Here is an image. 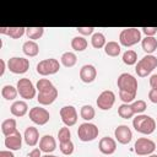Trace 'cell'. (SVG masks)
<instances>
[{
  "instance_id": "obj_1",
  "label": "cell",
  "mask_w": 157,
  "mask_h": 157,
  "mask_svg": "<svg viewBox=\"0 0 157 157\" xmlns=\"http://www.w3.org/2000/svg\"><path fill=\"white\" fill-rule=\"evenodd\" d=\"M132 126L137 132L144 134V135H150L156 129V121L150 115L137 114L132 120Z\"/></svg>"
},
{
  "instance_id": "obj_2",
  "label": "cell",
  "mask_w": 157,
  "mask_h": 157,
  "mask_svg": "<svg viewBox=\"0 0 157 157\" xmlns=\"http://www.w3.org/2000/svg\"><path fill=\"white\" fill-rule=\"evenodd\" d=\"M117 85L120 93L136 94L137 92V80L129 72H123L117 80Z\"/></svg>"
},
{
  "instance_id": "obj_3",
  "label": "cell",
  "mask_w": 157,
  "mask_h": 157,
  "mask_svg": "<svg viewBox=\"0 0 157 157\" xmlns=\"http://www.w3.org/2000/svg\"><path fill=\"white\" fill-rule=\"evenodd\" d=\"M157 67V58L152 54H147L145 55L142 59H140L136 64L135 71L137 74V76L140 77H146L147 75H150L155 69Z\"/></svg>"
},
{
  "instance_id": "obj_4",
  "label": "cell",
  "mask_w": 157,
  "mask_h": 157,
  "mask_svg": "<svg viewBox=\"0 0 157 157\" xmlns=\"http://www.w3.org/2000/svg\"><path fill=\"white\" fill-rule=\"evenodd\" d=\"M141 40V31L131 27V28H124L119 34V42L124 47H132L137 44Z\"/></svg>"
},
{
  "instance_id": "obj_5",
  "label": "cell",
  "mask_w": 157,
  "mask_h": 157,
  "mask_svg": "<svg viewBox=\"0 0 157 157\" xmlns=\"http://www.w3.org/2000/svg\"><path fill=\"white\" fill-rule=\"evenodd\" d=\"M98 134H99V130H98L97 125H94L93 123H90V121L82 123L77 129V136L83 142L93 141L98 136Z\"/></svg>"
},
{
  "instance_id": "obj_6",
  "label": "cell",
  "mask_w": 157,
  "mask_h": 157,
  "mask_svg": "<svg viewBox=\"0 0 157 157\" xmlns=\"http://www.w3.org/2000/svg\"><path fill=\"white\" fill-rule=\"evenodd\" d=\"M60 69V64L56 59L54 58H49V59H44L40 60L37 64V72L42 76H48V75H54L59 71Z\"/></svg>"
},
{
  "instance_id": "obj_7",
  "label": "cell",
  "mask_w": 157,
  "mask_h": 157,
  "mask_svg": "<svg viewBox=\"0 0 157 157\" xmlns=\"http://www.w3.org/2000/svg\"><path fill=\"white\" fill-rule=\"evenodd\" d=\"M16 88H17L18 94H20L22 98H25V99H32V98H34V96H36V90H37V88L33 86L32 81H31L29 78H27V77L20 78V80L17 81Z\"/></svg>"
},
{
  "instance_id": "obj_8",
  "label": "cell",
  "mask_w": 157,
  "mask_h": 157,
  "mask_svg": "<svg viewBox=\"0 0 157 157\" xmlns=\"http://www.w3.org/2000/svg\"><path fill=\"white\" fill-rule=\"evenodd\" d=\"M7 69L12 74H17V75L25 74L29 69V60L26 58H18V56L10 58L7 61Z\"/></svg>"
},
{
  "instance_id": "obj_9",
  "label": "cell",
  "mask_w": 157,
  "mask_h": 157,
  "mask_svg": "<svg viewBox=\"0 0 157 157\" xmlns=\"http://www.w3.org/2000/svg\"><path fill=\"white\" fill-rule=\"evenodd\" d=\"M156 150V144L147 139V137H140L136 140L135 146H134V151L139 155V156H148L152 155L153 151Z\"/></svg>"
},
{
  "instance_id": "obj_10",
  "label": "cell",
  "mask_w": 157,
  "mask_h": 157,
  "mask_svg": "<svg viewBox=\"0 0 157 157\" xmlns=\"http://www.w3.org/2000/svg\"><path fill=\"white\" fill-rule=\"evenodd\" d=\"M28 115H29V119L37 125H45L50 119L49 112L45 108H42V107L31 108Z\"/></svg>"
},
{
  "instance_id": "obj_11",
  "label": "cell",
  "mask_w": 157,
  "mask_h": 157,
  "mask_svg": "<svg viewBox=\"0 0 157 157\" xmlns=\"http://www.w3.org/2000/svg\"><path fill=\"white\" fill-rule=\"evenodd\" d=\"M60 118H61V121L65 124V126H74L76 123H77V110L75 107L72 105H65L60 109Z\"/></svg>"
},
{
  "instance_id": "obj_12",
  "label": "cell",
  "mask_w": 157,
  "mask_h": 157,
  "mask_svg": "<svg viewBox=\"0 0 157 157\" xmlns=\"http://www.w3.org/2000/svg\"><path fill=\"white\" fill-rule=\"evenodd\" d=\"M114 102H115V93L110 90H107V91H103L98 98H97V107L102 110H109L113 105H114Z\"/></svg>"
},
{
  "instance_id": "obj_13",
  "label": "cell",
  "mask_w": 157,
  "mask_h": 157,
  "mask_svg": "<svg viewBox=\"0 0 157 157\" xmlns=\"http://www.w3.org/2000/svg\"><path fill=\"white\" fill-rule=\"evenodd\" d=\"M114 137L119 144L126 145V144H129L131 141L132 132H131V130H130V128L128 125H119L114 130Z\"/></svg>"
},
{
  "instance_id": "obj_14",
  "label": "cell",
  "mask_w": 157,
  "mask_h": 157,
  "mask_svg": "<svg viewBox=\"0 0 157 157\" xmlns=\"http://www.w3.org/2000/svg\"><path fill=\"white\" fill-rule=\"evenodd\" d=\"M58 97V90L54 87L49 88V90H45V91H42V92H38V97H37V101L39 104L42 105H49L52 104Z\"/></svg>"
},
{
  "instance_id": "obj_15",
  "label": "cell",
  "mask_w": 157,
  "mask_h": 157,
  "mask_svg": "<svg viewBox=\"0 0 157 157\" xmlns=\"http://www.w3.org/2000/svg\"><path fill=\"white\" fill-rule=\"evenodd\" d=\"M97 77V70L93 65L86 64L80 69V78L85 83H91Z\"/></svg>"
},
{
  "instance_id": "obj_16",
  "label": "cell",
  "mask_w": 157,
  "mask_h": 157,
  "mask_svg": "<svg viewBox=\"0 0 157 157\" xmlns=\"http://www.w3.org/2000/svg\"><path fill=\"white\" fill-rule=\"evenodd\" d=\"M5 146L10 151H18L22 146V135L20 131H15L13 134L5 137Z\"/></svg>"
},
{
  "instance_id": "obj_17",
  "label": "cell",
  "mask_w": 157,
  "mask_h": 157,
  "mask_svg": "<svg viewBox=\"0 0 157 157\" xmlns=\"http://www.w3.org/2000/svg\"><path fill=\"white\" fill-rule=\"evenodd\" d=\"M98 148L103 155H112L117 150V141L109 136H104L99 140Z\"/></svg>"
},
{
  "instance_id": "obj_18",
  "label": "cell",
  "mask_w": 157,
  "mask_h": 157,
  "mask_svg": "<svg viewBox=\"0 0 157 157\" xmlns=\"http://www.w3.org/2000/svg\"><path fill=\"white\" fill-rule=\"evenodd\" d=\"M39 148L44 153H52L56 148V141L52 135H44L39 140Z\"/></svg>"
},
{
  "instance_id": "obj_19",
  "label": "cell",
  "mask_w": 157,
  "mask_h": 157,
  "mask_svg": "<svg viewBox=\"0 0 157 157\" xmlns=\"http://www.w3.org/2000/svg\"><path fill=\"white\" fill-rule=\"evenodd\" d=\"M23 139H25V142L33 147L37 145L38 140H39V132H38V129L34 128V126H28L26 128L25 130V134H23Z\"/></svg>"
},
{
  "instance_id": "obj_20",
  "label": "cell",
  "mask_w": 157,
  "mask_h": 157,
  "mask_svg": "<svg viewBox=\"0 0 157 157\" xmlns=\"http://www.w3.org/2000/svg\"><path fill=\"white\" fill-rule=\"evenodd\" d=\"M10 112L13 117H17V118H21L23 115L27 114L28 112V105L25 101H15L11 107H10Z\"/></svg>"
},
{
  "instance_id": "obj_21",
  "label": "cell",
  "mask_w": 157,
  "mask_h": 157,
  "mask_svg": "<svg viewBox=\"0 0 157 157\" xmlns=\"http://www.w3.org/2000/svg\"><path fill=\"white\" fill-rule=\"evenodd\" d=\"M0 33L6 34L13 39H17L26 33V28L25 27H0Z\"/></svg>"
},
{
  "instance_id": "obj_22",
  "label": "cell",
  "mask_w": 157,
  "mask_h": 157,
  "mask_svg": "<svg viewBox=\"0 0 157 157\" xmlns=\"http://www.w3.org/2000/svg\"><path fill=\"white\" fill-rule=\"evenodd\" d=\"M141 47L142 50L150 55L157 49V39L155 37H145L141 39Z\"/></svg>"
},
{
  "instance_id": "obj_23",
  "label": "cell",
  "mask_w": 157,
  "mask_h": 157,
  "mask_svg": "<svg viewBox=\"0 0 157 157\" xmlns=\"http://www.w3.org/2000/svg\"><path fill=\"white\" fill-rule=\"evenodd\" d=\"M22 52L27 55V56H36L39 53V47L34 40H27L23 43L22 45Z\"/></svg>"
},
{
  "instance_id": "obj_24",
  "label": "cell",
  "mask_w": 157,
  "mask_h": 157,
  "mask_svg": "<svg viewBox=\"0 0 157 157\" xmlns=\"http://www.w3.org/2000/svg\"><path fill=\"white\" fill-rule=\"evenodd\" d=\"M16 130H17V129H16V120L12 119V118L5 119V120L1 123V131H2V134L5 135V137L9 136V135H11V134H13Z\"/></svg>"
},
{
  "instance_id": "obj_25",
  "label": "cell",
  "mask_w": 157,
  "mask_h": 157,
  "mask_svg": "<svg viewBox=\"0 0 157 157\" xmlns=\"http://www.w3.org/2000/svg\"><path fill=\"white\" fill-rule=\"evenodd\" d=\"M87 45H88V43H87L86 38L82 36H76L71 39V48L76 52H83L87 48Z\"/></svg>"
},
{
  "instance_id": "obj_26",
  "label": "cell",
  "mask_w": 157,
  "mask_h": 157,
  "mask_svg": "<svg viewBox=\"0 0 157 157\" xmlns=\"http://www.w3.org/2000/svg\"><path fill=\"white\" fill-rule=\"evenodd\" d=\"M91 44H92V47L96 48V49L104 48L105 44H107L104 34L101 33V32H96V33H93L92 37H91Z\"/></svg>"
},
{
  "instance_id": "obj_27",
  "label": "cell",
  "mask_w": 157,
  "mask_h": 157,
  "mask_svg": "<svg viewBox=\"0 0 157 157\" xmlns=\"http://www.w3.org/2000/svg\"><path fill=\"white\" fill-rule=\"evenodd\" d=\"M120 50H121L120 44L117 43V42H114V40L108 42L105 44V47H104V53L108 56H118L120 54Z\"/></svg>"
},
{
  "instance_id": "obj_28",
  "label": "cell",
  "mask_w": 157,
  "mask_h": 157,
  "mask_svg": "<svg viewBox=\"0 0 157 157\" xmlns=\"http://www.w3.org/2000/svg\"><path fill=\"white\" fill-rule=\"evenodd\" d=\"M60 60H61V64H63L65 67H72V66L76 64V61H77V56H76V54L72 53V52H65V53L61 55Z\"/></svg>"
},
{
  "instance_id": "obj_29",
  "label": "cell",
  "mask_w": 157,
  "mask_h": 157,
  "mask_svg": "<svg viewBox=\"0 0 157 157\" xmlns=\"http://www.w3.org/2000/svg\"><path fill=\"white\" fill-rule=\"evenodd\" d=\"M18 92H17V88L13 87L12 85H5L2 88H1V96L6 99V101H12L17 97Z\"/></svg>"
},
{
  "instance_id": "obj_30",
  "label": "cell",
  "mask_w": 157,
  "mask_h": 157,
  "mask_svg": "<svg viewBox=\"0 0 157 157\" xmlns=\"http://www.w3.org/2000/svg\"><path fill=\"white\" fill-rule=\"evenodd\" d=\"M118 114L123 119H130V118H132L135 115V113H134V110L131 108V104H126V103H123V104L119 105Z\"/></svg>"
},
{
  "instance_id": "obj_31",
  "label": "cell",
  "mask_w": 157,
  "mask_h": 157,
  "mask_svg": "<svg viewBox=\"0 0 157 157\" xmlns=\"http://www.w3.org/2000/svg\"><path fill=\"white\" fill-rule=\"evenodd\" d=\"M80 115H81V118H82L83 120L90 121V120H92V119L94 118V115H96L94 108H93L92 105H90V104H85V105H82L81 109H80Z\"/></svg>"
},
{
  "instance_id": "obj_32",
  "label": "cell",
  "mask_w": 157,
  "mask_h": 157,
  "mask_svg": "<svg viewBox=\"0 0 157 157\" xmlns=\"http://www.w3.org/2000/svg\"><path fill=\"white\" fill-rule=\"evenodd\" d=\"M44 33V28L43 27H27L26 28V34L29 39L34 40V39H39Z\"/></svg>"
},
{
  "instance_id": "obj_33",
  "label": "cell",
  "mask_w": 157,
  "mask_h": 157,
  "mask_svg": "<svg viewBox=\"0 0 157 157\" xmlns=\"http://www.w3.org/2000/svg\"><path fill=\"white\" fill-rule=\"evenodd\" d=\"M121 59H123V63L124 64H126V65H134L137 61V54H136V52L129 49V50H126L123 54V58Z\"/></svg>"
},
{
  "instance_id": "obj_34",
  "label": "cell",
  "mask_w": 157,
  "mask_h": 157,
  "mask_svg": "<svg viewBox=\"0 0 157 157\" xmlns=\"http://www.w3.org/2000/svg\"><path fill=\"white\" fill-rule=\"evenodd\" d=\"M59 148H60V151H61L63 155L70 156V155L74 152V144H72L71 140L65 141V142H60V144H59Z\"/></svg>"
},
{
  "instance_id": "obj_35",
  "label": "cell",
  "mask_w": 157,
  "mask_h": 157,
  "mask_svg": "<svg viewBox=\"0 0 157 157\" xmlns=\"http://www.w3.org/2000/svg\"><path fill=\"white\" fill-rule=\"evenodd\" d=\"M131 108H132V110H134L135 114H141V113H144L146 110L147 105H146V102L145 101L137 99V101H135V102L131 103Z\"/></svg>"
},
{
  "instance_id": "obj_36",
  "label": "cell",
  "mask_w": 157,
  "mask_h": 157,
  "mask_svg": "<svg viewBox=\"0 0 157 157\" xmlns=\"http://www.w3.org/2000/svg\"><path fill=\"white\" fill-rule=\"evenodd\" d=\"M58 139H59V142H65V141L71 140V131H70L69 126H64V128L59 129Z\"/></svg>"
},
{
  "instance_id": "obj_37",
  "label": "cell",
  "mask_w": 157,
  "mask_h": 157,
  "mask_svg": "<svg viewBox=\"0 0 157 157\" xmlns=\"http://www.w3.org/2000/svg\"><path fill=\"white\" fill-rule=\"evenodd\" d=\"M52 87H54V85H53L52 81L48 80V78H39L38 82H37V85H36V88L38 90V92L49 90V88H52Z\"/></svg>"
},
{
  "instance_id": "obj_38",
  "label": "cell",
  "mask_w": 157,
  "mask_h": 157,
  "mask_svg": "<svg viewBox=\"0 0 157 157\" xmlns=\"http://www.w3.org/2000/svg\"><path fill=\"white\" fill-rule=\"evenodd\" d=\"M76 29H77V32L81 33L82 36H90V34H93V31H94L93 27H77Z\"/></svg>"
},
{
  "instance_id": "obj_39",
  "label": "cell",
  "mask_w": 157,
  "mask_h": 157,
  "mask_svg": "<svg viewBox=\"0 0 157 157\" xmlns=\"http://www.w3.org/2000/svg\"><path fill=\"white\" fill-rule=\"evenodd\" d=\"M142 32L146 34V37H155L157 33V27H142Z\"/></svg>"
},
{
  "instance_id": "obj_40",
  "label": "cell",
  "mask_w": 157,
  "mask_h": 157,
  "mask_svg": "<svg viewBox=\"0 0 157 157\" xmlns=\"http://www.w3.org/2000/svg\"><path fill=\"white\" fill-rule=\"evenodd\" d=\"M148 99L152 103L157 104V90H155V88H151L150 90V92H148Z\"/></svg>"
},
{
  "instance_id": "obj_41",
  "label": "cell",
  "mask_w": 157,
  "mask_h": 157,
  "mask_svg": "<svg viewBox=\"0 0 157 157\" xmlns=\"http://www.w3.org/2000/svg\"><path fill=\"white\" fill-rule=\"evenodd\" d=\"M150 86H151V88L157 90V74H155L150 77Z\"/></svg>"
},
{
  "instance_id": "obj_42",
  "label": "cell",
  "mask_w": 157,
  "mask_h": 157,
  "mask_svg": "<svg viewBox=\"0 0 157 157\" xmlns=\"http://www.w3.org/2000/svg\"><path fill=\"white\" fill-rule=\"evenodd\" d=\"M42 151L40 148H33L29 153H28V157H42Z\"/></svg>"
},
{
  "instance_id": "obj_43",
  "label": "cell",
  "mask_w": 157,
  "mask_h": 157,
  "mask_svg": "<svg viewBox=\"0 0 157 157\" xmlns=\"http://www.w3.org/2000/svg\"><path fill=\"white\" fill-rule=\"evenodd\" d=\"M0 157H15V155L10 150H4V151H0Z\"/></svg>"
},
{
  "instance_id": "obj_44",
  "label": "cell",
  "mask_w": 157,
  "mask_h": 157,
  "mask_svg": "<svg viewBox=\"0 0 157 157\" xmlns=\"http://www.w3.org/2000/svg\"><path fill=\"white\" fill-rule=\"evenodd\" d=\"M5 72V61L4 59H0V76H2Z\"/></svg>"
},
{
  "instance_id": "obj_45",
  "label": "cell",
  "mask_w": 157,
  "mask_h": 157,
  "mask_svg": "<svg viewBox=\"0 0 157 157\" xmlns=\"http://www.w3.org/2000/svg\"><path fill=\"white\" fill-rule=\"evenodd\" d=\"M42 157H59V156H53V155H49V153H45L44 156H42Z\"/></svg>"
},
{
  "instance_id": "obj_46",
  "label": "cell",
  "mask_w": 157,
  "mask_h": 157,
  "mask_svg": "<svg viewBox=\"0 0 157 157\" xmlns=\"http://www.w3.org/2000/svg\"><path fill=\"white\" fill-rule=\"evenodd\" d=\"M147 157H157V155H148Z\"/></svg>"
}]
</instances>
